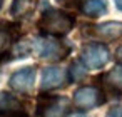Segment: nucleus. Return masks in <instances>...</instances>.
<instances>
[{
    "label": "nucleus",
    "instance_id": "4",
    "mask_svg": "<svg viewBox=\"0 0 122 117\" xmlns=\"http://www.w3.org/2000/svg\"><path fill=\"white\" fill-rule=\"evenodd\" d=\"M105 102V94L94 85H82L74 92V105L80 110H90Z\"/></svg>",
    "mask_w": 122,
    "mask_h": 117
},
{
    "label": "nucleus",
    "instance_id": "3",
    "mask_svg": "<svg viewBox=\"0 0 122 117\" xmlns=\"http://www.w3.org/2000/svg\"><path fill=\"white\" fill-rule=\"evenodd\" d=\"M110 59V54H109V49L107 45L104 44H99V42H92V44H87L82 47V52H80V62L85 65V69L89 70H97V69H102Z\"/></svg>",
    "mask_w": 122,
    "mask_h": 117
},
{
    "label": "nucleus",
    "instance_id": "18",
    "mask_svg": "<svg viewBox=\"0 0 122 117\" xmlns=\"http://www.w3.org/2000/svg\"><path fill=\"white\" fill-rule=\"evenodd\" d=\"M65 117H87V115L82 114V112H72V114H69V115H65Z\"/></svg>",
    "mask_w": 122,
    "mask_h": 117
},
{
    "label": "nucleus",
    "instance_id": "10",
    "mask_svg": "<svg viewBox=\"0 0 122 117\" xmlns=\"http://www.w3.org/2000/svg\"><path fill=\"white\" fill-rule=\"evenodd\" d=\"M37 0H14V4L10 7V14L15 19H27L34 14L37 9Z\"/></svg>",
    "mask_w": 122,
    "mask_h": 117
},
{
    "label": "nucleus",
    "instance_id": "15",
    "mask_svg": "<svg viewBox=\"0 0 122 117\" xmlns=\"http://www.w3.org/2000/svg\"><path fill=\"white\" fill-rule=\"evenodd\" d=\"M57 2H59L62 7L72 10V9H80L82 4H84V0H57Z\"/></svg>",
    "mask_w": 122,
    "mask_h": 117
},
{
    "label": "nucleus",
    "instance_id": "11",
    "mask_svg": "<svg viewBox=\"0 0 122 117\" xmlns=\"http://www.w3.org/2000/svg\"><path fill=\"white\" fill-rule=\"evenodd\" d=\"M105 79V87L115 94V97H120L122 94V65H115L110 72H107L104 75Z\"/></svg>",
    "mask_w": 122,
    "mask_h": 117
},
{
    "label": "nucleus",
    "instance_id": "14",
    "mask_svg": "<svg viewBox=\"0 0 122 117\" xmlns=\"http://www.w3.org/2000/svg\"><path fill=\"white\" fill-rule=\"evenodd\" d=\"M12 40L14 37L7 29H0V62L5 60V55H7V50L10 49Z\"/></svg>",
    "mask_w": 122,
    "mask_h": 117
},
{
    "label": "nucleus",
    "instance_id": "5",
    "mask_svg": "<svg viewBox=\"0 0 122 117\" xmlns=\"http://www.w3.org/2000/svg\"><path fill=\"white\" fill-rule=\"evenodd\" d=\"M69 110V99L42 94L39 97V115L40 117H65Z\"/></svg>",
    "mask_w": 122,
    "mask_h": 117
},
{
    "label": "nucleus",
    "instance_id": "12",
    "mask_svg": "<svg viewBox=\"0 0 122 117\" xmlns=\"http://www.w3.org/2000/svg\"><path fill=\"white\" fill-rule=\"evenodd\" d=\"M80 10L87 17H100V15H105L107 10H109L107 0H84Z\"/></svg>",
    "mask_w": 122,
    "mask_h": 117
},
{
    "label": "nucleus",
    "instance_id": "7",
    "mask_svg": "<svg viewBox=\"0 0 122 117\" xmlns=\"http://www.w3.org/2000/svg\"><path fill=\"white\" fill-rule=\"evenodd\" d=\"M67 72L60 67H45L42 70V80H40V90H54V89H60L65 85L67 80Z\"/></svg>",
    "mask_w": 122,
    "mask_h": 117
},
{
    "label": "nucleus",
    "instance_id": "9",
    "mask_svg": "<svg viewBox=\"0 0 122 117\" xmlns=\"http://www.w3.org/2000/svg\"><path fill=\"white\" fill-rule=\"evenodd\" d=\"M92 35H95L97 39H102V40H115V39H120L122 37V22L110 20V22L99 24V25L92 27Z\"/></svg>",
    "mask_w": 122,
    "mask_h": 117
},
{
    "label": "nucleus",
    "instance_id": "6",
    "mask_svg": "<svg viewBox=\"0 0 122 117\" xmlns=\"http://www.w3.org/2000/svg\"><path fill=\"white\" fill-rule=\"evenodd\" d=\"M35 82V67H24L17 72H14L9 79V85L19 92V94H27L34 87Z\"/></svg>",
    "mask_w": 122,
    "mask_h": 117
},
{
    "label": "nucleus",
    "instance_id": "16",
    "mask_svg": "<svg viewBox=\"0 0 122 117\" xmlns=\"http://www.w3.org/2000/svg\"><path fill=\"white\" fill-rule=\"evenodd\" d=\"M105 117H122V107L117 105V107L109 109V112L105 114Z\"/></svg>",
    "mask_w": 122,
    "mask_h": 117
},
{
    "label": "nucleus",
    "instance_id": "1",
    "mask_svg": "<svg viewBox=\"0 0 122 117\" xmlns=\"http://www.w3.org/2000/svg\"><path fill=\"white\" fill-rule=\"evenodd\" d=\"M74 24H75V19L72 15H69L67 12L57 10V9H47L40 15V19L37 22V27L45 35L60 37V35L69 34L74 29Z\"/></svg>",
    "mask_w": 122,
    "mask_h": 117
},
{
    "label": "nucleus",
    "instance_id": "8",
    "mask_svg": "<svg viewBox=\"0 0 122 117\" xmlns=\"http://www.w3.org/2000/svg\"><path fill=\"white\" fill-rule=\"evenodd\" d=\"M24 112V105L15 95L0 92V117H17Z\"/></svg>",
    "mask_w": 122,
    "mask_h": 117
},
{
    "label": "nucleus",
    "instance_id": "19",
    "mask_svg": "<svg viewBox=\"0 0 122 117\" xmlns=\"http://www.w3.org/2000/svg\"><path fill=\"white\" fill-rule=\"evenodd\" d=\"M114 2H115V7L122 12V0H114Z\"/></svg>",
    "mask_w": 122,
    "mask_h": 117
},
{
    "label": "nucleus",
    "instance_id": "2",
    "mask_svg": "<svg viewBox=\"0 0 122 117\" xmlns=\"http://www.w3.org/2000/svg\"><path fill=\"white\" fill-rule=\"evenodd\" d=\"M34 50L37 52L39 57L57 62V60L65 59L70 54V45H67L65 42H62L55 37L44 35V37H39L34 40Z\"/></svg>",
    "mask_w": 122,
    "mask_h": 117
},
{
    "label": "nucleus",
    "instance_id": "17",
    "mask_svg": "<svg viewBox=\"0 0 122 117\" xmlns=\"http://www.w3.org/2000/svg\"><path fill=\"white\" fill-rule=\"evenodd\" d=\"M115 60H117V62L122 65V45H120V47L115 50Z\"/></svg>",
    "mask_w": 122,
    "mask_h": 117
},
{
    "label": "nucleus",
    "instance_id": "20",
    "mask_svg": "<svg viewBox=\"0 0 122 117\" xmlns=\"http://www.w3.org/2000/svg\"><path fill=\"white\" fill-rule=\"evenodd\" d=\"M2 7H4V0H0V10H2Z\"/></svg>",
    "mask_w": 122,
    "mask_h": 117
},
{
    "label": "nucleus",
    "instance_id": "13",
    "mask_svg": "<svg viewBox=\"0 0 122 117\" xmlns=\"http://www.w3.org/2000/svg\"><path fill=\"white\" fill-rule=\"evenodd\" d=\"M85 74H87V69H85V65H84L80 60H74V62L70 64V67H69L67 77H69V80H72V82H77V80L84 79V77H85Z\"/></svg>",
    "mask_w": 122,
    "mask_h": 117
}]
</instances>
